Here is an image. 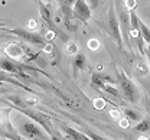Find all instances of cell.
<instances>
[{
	"label": "cell",
	"mask_w": 150,
	"mask_h": 140,
	"mask_svg": "<svg viewBox=\"0 0 150 140\" xmlns=\"http://www.w3.org/2000/svg\"><path fill=\"white\" fill-rule=\"evenodd\" d=\"M121 113H123V116H124L127 120L130 121V123H139V121L143 119V116H142L139 111L131 110V108H124Z\"/></svg>",
	"instance_id": "14"
},
{
	"label": "cell",
	"mask_w": 150,
	"mask_h": 140,
	"mask_svg": "<svg viewBox=\"0 0 150 140\" xmlns=\"http://www.w3.org/2000/svg\"><path fill=\"white\" fill-rule=\"evenodd\" d=\"M91 84H93V87L95 90H101L103 91V88L105 87V85H108V84H112V85H117V80H114L112 77L110 75H107V74H103V72H94L93 75H91Z\"/></svg>",
	"instance_id": "8"
},
{
	"label": "cell",
	"mask_w": 150,
	"mask_h": 140,
	"mask_svg": "<svg viewBox=\"0 0 150 140\" xmlns=\"http://www.w3.org/2000/svg\"><path fill=\"white\" fill-rule=\"evenodd\" d=\"M15 111H19L20 114L29 117L30 120H33L35 123H38L39 126H42V129H45V132L51 136V137H61L54 129V124L51 121V117L42 111H38V110H33L30 107H12Z\"/></svg>",
	"instance_id": "2"
},
{
	"label": "cell",
	"mask_w": 150,
	"mask_h": 140,
	"mask_svg": "<svg viewBox=\"0 0 150 140\" xmlns=\"http://www.w3.org/2000/svg\"><path fill=\"white\" fill-rule=\"evenodd\" d=\"M36 23H38L36 20H33V19H32V20H29V22H28V25H29V29H30V30H32V29H35V28L38 26Z\"/></svg>",
	"instance_id": "23"
},
{
	"label": "cell",
	"mask_w": 150,
	"mask_h": 140,
	"mask_svg": "<svg viewBox=\"0 0 150 140\" xmlns=\"http://www.w3.org/2000/svg\"><path fill=\"white\" fill-rule=\"evenodd\" d=\"M137 140H150V139H149V137H146V136H140Z\"/></svg>",
	"instance_id": "24"
},
{
	"label": "cell",
	"mask_w": 150,
	"mask_h": 140,
	"mask_svg": "<svg viewBox=\"0 0 150 140\" xmlns=\"http://www.w3.org/2000/svg\"><path fill=\"white\" fill-rule=\"evenodd\" d=\"M26 51H28L26 46H23V45H20V43H15V42L9 43V45L6 46V49H4L7 58L15 59V61L18 59L19 62H22L23 57H25V54H26Z\"/></svg>",
	"instance_id": "9"
},
{
	"label": "cell",
	"mask_w": 150,
	"mask_h": 140,
	"mask_svg": "<svg viewBox=\"0 0 150 140\" xmlns=\"http://www.w3.org/2000/svg\"><path fill=\"white\" fill-rule=\"evenodd\" d=\"M93 105L94 108H97V110H103L105 107V100L104 98H95L93 101Z\"/></svg>",
	"instance_id": "18"
},
{
	"label": "cell",
	"mask_w": 150,
	"mask_h": 140,
	"mask_svg": "<svg viewBox=\"0 0 150 140\" xmlns=\"http://www.w3.org/2000/svg\"><path fill=\"white\" fill-rule=\"evenodd\" d=\"M91 7L88 6V3L85 0H75L74 6H72V19L79 20L84 25L88 23V20L91 19Z\"/></svg>",
	"instance_id": "7"
},
{
	"label": "cell",
	"mask_w": 150,
	"mask_h": 140,
	"mask_svg": "<svg viewBox=\"0 0 150 140\" xmlns=\"http://www.w3.org/2000/svg\"><path fill=\"white\" fill-rule=\"evenodd\" d=\"M136 68H137V71H139L140 74H147V72H149V68H147L144 64H137Z\"/></svg>",
	"instance_id": "21"
},
{
	"label": "cell",
	"mask_w": 150,
	"mask_h": 140,
	"mask_svg": "<svg viewBox=\"0 0 150 140\" xmlns=\"http://www.w3.org/2000/svg\"><path fill=\"white\" fill-rule=\"evenodd\" d=\"M0 81L1 82H9V84H13V85H18L19 88H22V90H25V91H29L30 94H35L29 87H26L23 82H20L19 80H16L13 75H10V74H7V72H4V71H1L0 69Z\"/></svg>",
	"instance_id": "12"
},
{
	"label": "cell",
	"mask_w": 150,
	"mask_h": 140,
	"mask_svg": "<svg viewBox=\"0 0 150 140\" xmlns=\"http://www.w3.org/2000/svg\"><path fill=\"white\" fill-rule=\"evenodd\" d=\"M87 46L91 49V51H97L98 48H100V42H98V39H90L88 42H87Z\"/></svg>",
	"instance_id": "19"
},
{
	"label": "cell",
	"mask_w": 150,
	"mask_h": 140,
	"mask_svg": "<svg viewBox=\"0 0 150 140\" xmlns=\"http://www.w3.org/2000/svg\"><path fill=\"white\" fill-rule=\"evenodd\" d=\"M0 30H3V32H7V33H12V35L18 36V38H20V39L29 42L30 45L40 48V49H42V48H43V46L48 43V40L45 39V36H42V35H39V33H35V32H30L29 29H22V28H18V29L0 28Z\"/></svg>",
	"instance_id": "5"
},
{
	"label": "cell",
	"mask_w": 150,
	"mask_h": 140,
	"mask_svg": "<svg viewBox=\"0 0 150 140\" xmlns=\"http://www.w3.org/2000/svg\"><path fill=\"white\" fill-rule=\"evenodd\" d=\"M118 124H120L121 127H124V129H126V127H129V126H130L131 123H130V121H129V120H127V119H126L124 116H123V117H121V119L118 120Z\"/></svg>",
	"instance_id": "22"
},
{
	"label": "cell",
	"mask_w": 150,
	"mask_h": 140,
	"mask_svg": "<svg viewBox=\"0 0 150 140\" xmlns=\"http://www.w3.org/2000/svg\"><path fill=\"white\" fill-rule=\"evenodd\" d=\"M15 123H16L18 132L26 140H51L49 134L43 132L38 123H35L33 120H26L23 114H20L19 111H16Z\"/></svg>",
	"instance_id": "1"
},
{
	"label": "cell",
	"mask_w": 150,
	"mask_h": 140,
	"mask_svg": "<svg viewBox=\"0 0 150 140\" xmlns=\"http://www.w3.org/2000/svg\"><path fill=\"white\" fill-rule=\"evenodd\" d=\"M133 130H134V132H139V133L149 132L150 130V116H146L144 119H142V120L133 127Z\"/></svg>",
	"instance_id": "15"
},
{
	"label": "cell",
	"mask_w": 150,
	"mask_h": 140,
	"mask_svg": "<svg viewBox=\"0 0 150 140\" xmlns=\"http://www.w3.org/2000/svg\"><path fill=\"white\" fill-rule=\"evenodd\" d=\"M62 9V16H64V23L67 28H71L69 20L72 19V6H74L75 0H58Z\"/></svg>",
	"instance_id": "10"
},
{
	"label": "cell",
	"mask_w": 150,
	"mask_h": 140,
	"mask_svg": "<svg viewBox=\"0 0 150 140\" xmlns=\"http://www.w3.org/2000/svg\"><path fill=\"white\" fill-rule=\"evenodd\" d=\"M85 68H87V57L84 54H76L74 61H72V69H74V72L84 71Z\"/></svg>",
	"instance_id": "13"
},
{
	"label": "cell",
	"mask_w": 150,
	"mask_h": 140,
	"mask_svg": "<svg viewBox=\"0 0 150 140\" xmlns=\"http://www.w3.org/2000/svg\"><path fill=\"white\" fill-rule=\"evenodd\" d=\"M115 6L117 10H115V15H117V19L120 23V30H121V36L124 42L127 43V46H131L130 42V30H131V25H130V10L126 7L124 4V0H115Z\"/></svg>",
	"instance_id": "4"
},
{
	"label": "cell",
	"mask_w": 150,
	"mask_h": 140,
	"mask_svg": "<svg viewBox=\"0 0 150 140\" xmlns=\"http://www.w3.org/2000/svg\"><path fill=\"white\" fill-rule=\"evenodd\" d=\"M65 51H67V54H69V55H75V54L78 52V45L75 43L74 40H68Z\"/></svg>",
	"instance_id": "16"
},
{
	"label": "cell",
	"mask_w": 150,
	"mask_h": 140,
	"mask_svg": "<svg viewBox=\"0 0 150 140\" xmlns=\"http://www.w3.org/2000/svg\"><path fill=\"white\" fill-rule=\"evenodd\" d=\"M84 133H85V134H87V136H88V137H90L91 140H108V139H104V137H101V136H100V134H97V133H94L93 130H90V129H87Z\"/></svg>",
	"instance_id": "17"
},
{
	"label": "cell",
	"mask_w": 150,
	"mask_h": 140,
	"mask_svg": "<svg viewBox=\"0 0 150 140\" xmlns=\"http://www.w3.org/2000/svg\"><path fill=\"white\" fill-rule=\"evenodd\" d=\"M0 93H3V91H1V90H0Z\"/></svg>",
	"instance_id": "25"
},
{
	"label": "cell",
	"mask_w": 150,
	"mask_h": 140,
	"mask_svg": "<svg viewBox=\"0 0 150 140\" xmlns=\"http://www.w3.org/2000/svg\"><path fill=\"white\" fill-rule=\"evenodd\" d=\"M61 129H62V132L65 134V139H68V140H91L85 133H82L79 130H75V129L69 127V126L62 124Z\"/></svg>",
	"instance_id": "11"
},
{
	"label": "cell",
	"mask_w": 150,
	"mask_h": 140,
	"mask_svg": "<svg viewBox=\"0 0 150 140\" xmlns=\"http://www.w3.org/2000/svg\"><path fill=\"white\" fill-rule=\"evenodd\" d=\"M110 116H111L114 120H120L123 117V113H121V110H111L110 111Z\"/></svg>",
	"instance_id": "20"
},
{
	"label": "cell",
	"mask_w": 150,
	"mask_h": 140,
	"mask_svg": "<svg viewBox=\"0 0 150 140\" xmlns=\"http://www.w3.org/2000/svg\"><path fill=\"white\" fill-rule=\"evenodd\" d=\"M108 33L112 39L115 40V43L123 48V36H121V30H120V23L115 15V7L111 6L108 10Z\"/></svg>",
	"instance_id": "6"
},
{
	"label": "cell",
	"mask_w": 150,
	"mask_h": 140,
	"mask_svg": "<svg viewBox=\"0 0 150 140\" xmlns=\"http://www.w3.org/2000/svg\"><path fill=\"white\" fill-rule=\"evenodd\" d=\"M115 75H117V85L120 87L123 97L127 101H130L133 104H136L140 98V91L137 88V85L133 82L130 77L121 69V68H115Z\"/></svg>",
	"instance_id": "3"
}]
</instances>
